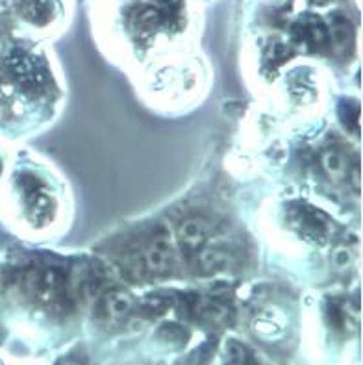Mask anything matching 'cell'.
I'll return each instance as SVG.
<instances>
[{"instance_id":"obj_6","label":"cell","mask_w":363,"mask_h":365,"mask_svg":"<svg viewBox=\"0 0 363 365\" xmlns=\"http://www.w3.org/2000/svg\"><path fill=\"white\" fill-rule=\"evenodd\" d=\"M332 37H334V43L339 48L349 45L350 39H352V26H350V23L345 17L336 15V17L332 19Z\"/></svg>"},{"instance_id":"obj_10","label":"cell","mask_w":363,"mask_h":365,"mask_svg":"<svg viewBox=\"0 0 363 365\" xmlns=\"http://www.w3.org/2000/svg\"><path fill=\"white\" fill-rule=\"evenodd\" d=\"M67 365H80V364H76V361H71V364H67Z\"/></svg>"},{"instance_id":"obj_9","label":"cell","mask_w":363,"mask_h":365,"mask_svg":"<svg viewBox=\"0 0 363 365\" xmlns=\"http://www.w3.org/2000/svg\"><path fill=\"white\" fill-rule=\"evenodd\" d=\"M352 259H354V255H352V250L347 249V247H337L336 250H334V255H332V262H334V265H336L337 269H347L352 265Z\"/></svg>"},{"instance_id":"obj_4","label":"cell","mask_w":363,"mask_h":365,"mask_svg":"<svg viewBox=\"0 0 363 365\" xmlns=\"http://www.w3.org/2000/svg\"><path fill=\"white\" fill-rule=\"evenodd\" d=\"M23 15L30 23H46L52 15V0H24Z\"/></svg>"},{"instance_id":"obj_3","label":"cell","mask_w":363,"mask_h":365,"mask_svg":"<svg viewBox=\"0 0 363 365\" xmlns=\"http://www.w3.org/2000/svg\"><path fill=\"white\" fill-rule=\"evenodd\" d=\"M132 306V297L128 293L121 292V289H113L104 299V314L110 319H123L124 315L130 314Z\"/></svg>"},{"instance_id":"obj_7","label":"cell","mask_w":363,"mask_h":365,"mask_svg":"<svg viewBox=\"0 0 363 365\" xmlns=\"http://www.w3.org/2000/svg\"><path fill=\"white\" fill-rule=\"evenodd\" d=\"M322 165L327 169L328 175L332 178H343L347 175V163H345V158L341 156L339 153H334V150H328V153L322 154Z\"/></svg>"},{"instance_id":"obj_2","label":"cell","mask_w":363,"mask_h":365,"mask_svg":"<svg viewBox=\"0 0 363 365\" xmlns=\"http://www.w3.org/2000/svg\"><path fill=\"white\" fill-rule=\"evenodd\" d=\"M208 232H210V228H208L206 221H203V219H188L185 222H182L178 236L180 241L188 249H200V245L206 241Z\"/></svg>"},{"instance_id":"obj_5","label":"cell","mask_w":363,"mask_h":365,"mask_svg":"<svg viewBox=\"0 0 363 365\" xmlns=\"http://www.w3.org/2000/svg\"><path fill=\"white\" fill-rule=\"evenodd\" d=\"M198 265L204 273H219L228 265V255L219 249H204L198 255Z\"/></svg>"},{"instance_id":"obj_1","label":"cell","mask_w":363,"mask_h":365,"mask_svg":"<svg viewBox=\"0 0 363 365\" xmlns=\"http://www.w3.org/2000/svg\"><path fill=\"white\" fill-rule=\"evenodd\" d=\"M173 255L165 240H156L145 252V264L150 273H165L170 267Z\"/></svg>"},{"instance_id":"obj_8","label":"cell","mask_w":363,"mask_h":365,"mask_svg":"<svg viewBox=\"0 0 363 365\" xmlns=\"http://www.w3.org/2000/svg\"><path fill=\"white\" fill-rule=\"evenodd\" d=\"M200 314L206 317V319H212V321H223L226 317V314H228V310H226V306H223L221 302H204L203 308H200Z\"/></svg>"}]
</instances>
